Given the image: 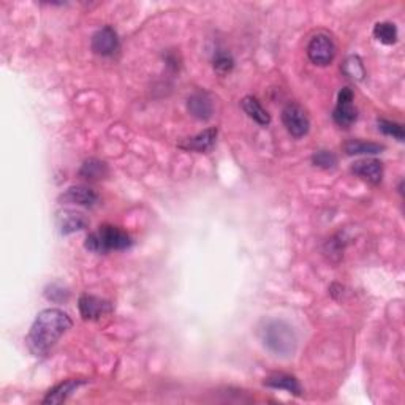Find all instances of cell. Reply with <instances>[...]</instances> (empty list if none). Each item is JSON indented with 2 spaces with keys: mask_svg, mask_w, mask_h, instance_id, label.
Returning a JSON list of instances; mask_svg holds the SVG:
<instances>
[{
  "mask_svg": "<svg viewBox=\"0 0 405 405\" xmlns=\"http://www.w3.org/2000/svg\"><path fill=\"white\" fill-rule=\"evenodd\" d=\"M79 314L84 320H100L105 315L111 314L112 312V304L110 301L101 299L99 296L92 295H83L78 302Z\"/></svg>",
  "mask_w": 405,
  "mask_h": 405,
  "instance_id": "obj_8",
  "label": "cell"
},
{
  "mask_svg": "<svg viewBox=\"0 0 405 405\" xmlns=\"http://www.w3.org/2000/svg\"><path fill=\"white\" fill-rule=\"evenodd\" d=\"M57 225L62 235H70L75 231L84 230L89 225V220L84 217V214L75 213V210H66L57 215Z\"/></svg>",
  "mask_w": 405,
  "mask_h": 405,
  "instance_id": "obj_13",
  "label": "cell"
},
{
  "mask_svg": "<svg viewBox=\"0 0 405 405\" xmlns=\"http://www.w3.org/2000/svg\"><path fill=\"white\" fill-rule=\"evenodd\" d=\"M264 385L268 388H274V390H284L290 394H295V396H301L302 388L299 382L295 379L293 375L288 374H274L269 375L266 380H264Z\"/></svg>",
  "mask_w": 405,
  "mask_h": 405,
  "instance_id": "obj_16",
  "label": "cell"
},
{
  "mask_svg": "<svg viewBox=\"0 0 405 405\" xmlns=\"http://www.w3.org/2000/svg\"><path fill=\"white\" fill-rule=\"evenodd\" d=\"M282 122L291 137L302 138L309 133V128H310L309 117H307L304 108L298 103H295V101H291V103H288L284 108Z\"/></svg>",
  "mask_w": 405,
  "mask_h": 405,
  "instance_id": "obj_4",
  "label": "cell"
},
{
  "mask_svg": "<svg viewBox=\"0 0 405 405\" xmlns=\"http://www.w3.org/2000/svg\"><path fill=\"white\" fill-rule=\"evenodd\" d=\"M92 51L99 56L103 57H110L112 54H116L119 51V37L117 32L112 29L110 26L101 27L92 35V41H90Z\"/></svg>",
  "mask_w": 405,
  "mask_h": 405,
  "instance_id": "obj_7",
  "label": "cell"
},
{
  "mask_svg": "<svg viewBox=\"0 0 405 405\" xmlns=\"http://www.w3.org/2000/svg\"><path fill=\"white\" fill-rule=\"evenodd\" d=\"M187 110L193 117L198 119V121H209V119L213 117L214 105L208 92H193L187 100Z\"/></svg>",
  "mask_w": 405,
  "mask_h": 405,
  "instance_id": "obj_11",
  "label": "cell"
},
{
  "mask_svg": "<svg viewBox=\"0 0 405 405\" xmlns=\"http://www.w3.org/2000/svg\"><path fill=\"white\" fill-rule=\"evenodd\" d=\"M342 73L353 81H363L366 77V68L363 61L358 56H350L342 63Z\"/></svg>",
  "mask_w": 405,
  "mask_h": 405,
  "instance_id": "obj_19",
  "label": "cell"
},
{
  "mask_svg": "<svg viewBox=\"0 0 405 405\" xmlns=\"http://www.w3.org/2000/svg\"><path fill=\"white\" fill-rule=\"evenodd\" d=\"M79 176L88 181H100L108 176V165L99 159L86 160L79 170Z\"/></svg>",
  "mask_w": 405,
  "mask_h": 405,
  "instance_id": "obj_17",
  "label": "cell"
},
{
  "mask_svg": "<svg viewBox=\"0 0 405 405\" xmlns=\"http://www.w3.org/2000/svg\"><path fill=\"white\" fill-rule=\"evenodd\" d=\"M312 164L318 166V168L333 170L337 165V157L331 150H318V152L314 154V157H312Z\"/></svg>",
  "mask_w": 405,
  "mask_h": 405,
  "instance_id": "obj_23",
  "label": "cell"
},
{
  "mask_svg": "<svg viewBox=\"0 0 405 405\" xmlns=\"http://www.w3.org/2000/svg\"><path fill=\"white\" fill-rule=\"evenodd\" d=\"M352 172L355 176L361 177V179L377 186V184L382 182L383 177V164L377 159L358 160L352 165Z\"/></svg>",
  "mask_w": 405,
  "mask_h": 405,
  "instance_id": "obj_12",
  "label": "cell"
},
{
  "mask_svg": "<svg viewBox=\"0 0 405 405\" xmlns=\"http://www.w3.org/2000/svg\"><path fill=\"white\" fill-rule=\"evenodd\" d=\"M213 62H214V70L219 75H222V77L228 75L235 67V61H233V57H231V54L225 52V51L215 52Z\"/></svg>",
  "mask_w": 405,
  "mask_h": 405,
  "instance_id": "obj_21",
  "label": "cell"
},
{
  "mask_svg": "<svg viewBox=\"0 0 405 405\" xmlns=\"http://www.w3.org/2000/svg\"><path fill=\"white\" fill-rule=\"evenodd\" d=\"M133 244L126 231L112 225H103L86 239V248L94 253H108L111 250H127Z\"/></svg>",
  "mask_w": 405,
  "mask_h": 405,
  "instance_id": "obj_3",
  "label": "cell"
},
{
  "mask_svg": "<svg viewBox=\"0 0 405 405\" xmlns=\"http://www.w3.org/2000/svg\"><path fill=\"white\" fill-rule=\"evenodd\" d=\"M377 126H379V130L382 133L388 135V137L396 138L397 141H404L405 132H404V127L401 126V124L386 121V119H380V121L377 122Z\"/></svg>",
  "mask_w": 405,
  "mask_h": 405,
  "instance_id": "obj_22",
  "label": "cell"
},
{
  "mask_svg": "<svg viewBox=\"0 0 405 405\" xmlns=\"http://www.w3.org/2000/svg\"><path fill=\"white\" fill-rule=\"evenodd\" d=\"M84 383V380H66L59 383L57 386H54L52 390L46 394V397L43 399V404H62L70 394H73L79 386H83Z\"/></svg>",
  "mask_w": 405,
  "mask_h": 405,
  "instance_id": "obj_15",
  "label": "cell"
},
{
  "mask_svg": "<svg viewBox=\"0 0 405 405\" xmlns=\"http://www.w3.org/2000/svg\"><path fill=\"white\" fill-rule=\"evenodd\" d=\"M215 139H217V128H206V130L195 135V137L186 138L177 144L179 149L182 150H190V152H209V150L214 149L215 146Z\"/></svg>",
  "mask_w": 405,
  "mask_h": 405,
  "instance_id": "obj_9",
  "label": "cell"
},
{
  "mask_svg": "<svg viewBox=\"0 0 405 405\" xmlns=\"http://www.w3.org/2000/svg\"><path fill=\"white\" fill-rule=\"evenodd\" d=\"M358 117V111L353 105V90L344 88L337 95V105L334 108L333 119L339 127L348 128Z\"/></svg>",
  "mask_w": 405,
  "mask_h": 405,
  "instance_id": "obj_6",
  "label": "cell"
},
{
  "mask_svg": "<svg viewBox=\"0 0 405 405\" xmlns=\"http://www.w3.org/2000/svg\"><path fill=\"white\" fill-rule=\"evenodd\" d=\"M307 56L315 66H329L334 61V57H336V45L328 35L318 34L307 46Z\"/></svg>",
  "mask_w": 405,
  "mask_h": 405,
  "instance_id": "obj_5",
  "label": "cell"
},
{
  "mask_svg": "<svg viewBox=\"0 0 405 405\" xmlns=\"http://www.w3.org/2000/svg\"><path fill=\"white\" fill-rule=\"evenodd\" d=\"M258 336H260L264 347L280 358L293 356L296 347H298V337H296L295 329L287 322L277 320V318L263 320L258 328Z\"/></svg>",
  "mask_w": 405,
  "mask_h": 405,
  "instance_id": "obj_2",
  "label": "cell"
},
{
  "mask_svg": "<svg viewBox=\"0 0 405 405\" xmlns=\"http://www.w3.org/2000/svg\"><path fill=\"white\" fill-rule=\"evenodd\" d=\"M73 326L72 318L61 309H45L37 315L27 334V347L34 355L43 356Z\"/></svg>",
  "mask_w": 405,
  "mask_h": 405,
  "instance_id": "obj_1",
  "label": "cell"
},
{
  "mask_svg": "<svg viewBox=\"0 0 405 405\" xmlns=\"http://www.w3.org/2000/svg\"><path fill=\"white\" fill-rule=\"evenodd\" d=\"M383 149L385 148L382 144L363 141V139H350L344 146V150L347 152V155H375L380 154Z\"/></svg>",
  "mask_w": 405,
  "mask_h": 405,
  "instance_id": "obj_18",
  "label": "cell"
},
{
  "mask_svg": "<svg viewBox=\"0 0 405 405\" xmlns=\"http://www.w3.org/2000/svg\"><path fill=\"white\" fill-rule=\"evenodd\" d=\"M59 201L62 204H78V206L92 208L99 201V195L90 187L72 186L59 197Z\"/></svg>",
  "mask_w": 405,
  "mask_h": 405,
  "instance_id": "obj_10",
  "label": "cell"
},
{
  "mask_svg": "<svg viewBox=\"0 0 405 405\" xmlns=\"http://www.w3.org/2000/svg\"><path fill=\"white\" fill-rule=\"evenodd\" d=\"M46 298L51 299L54 302H61V301H66L68 298V291L63 290L62 287H59V285H51V287L46 288Z\"/></svg>",
  "mask_w": 405,
  "mask_h": 405,
  "instance_id": "obj_24",
  "label": "cell"
},
{
  "mask_svg": "<svg viewBox=\"0 0 405 405\" xmlns=\"http://www.w3.org/2000/svg\"><path fill=\"white\" fill-rule=\"evenodd\" d=\"M374 37L383 45H394L397 41V27L393 23H377Z\"/></svg>",
  "mask_w": 405,
  "mask_h": 405,
  "instance_id": "obj_20",
  "label": "cell"
},
{
  "mask_svg": "<svg viewBox=\"0 0 405 405\" xmlns=\"http://www.w3.org/2000/svg\"><path fill=\"white\" fill-rule=\"evenodd\" d=\"M241 106L242 110H244L246 115L253 119L258 126L261 127H266L271 124V116H269V112L264 110L263 105L260 103V100L257 99V97H252V95H247L244 99L241 100Z\"/></svg>",
  "mask_w": 405,
  "mask_h": 405,
  "instance_id": "obj_14",
  "label": "cell"
}]
</instances>
